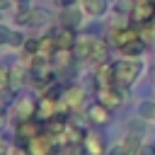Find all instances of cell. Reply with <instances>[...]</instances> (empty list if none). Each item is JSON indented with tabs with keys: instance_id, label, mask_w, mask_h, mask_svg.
I'll return each mask as SVG.
<instances>
[{
	"instance_id": "1",
	"label": "cell",
	"mask_w": 155,
	"mask_h": 155,
	"mask_svg": "<svg viewBox=\"0 0 155 155\" xmlns=\"http://www.w3.org/2000/svg\"><path fill=\"white\" fill-rule=\"evenodd\" d=\"M145 63L140 58H121L114 61V80L119 87H131L140 75H143Z\"/></svg>"
},
{
	"instance_id": "2",
	"label": "cell",
	"mask_w": 155,
	"mask_h": 155,
	"mask_svg": "<svg viewBox=\"0 0 155 155\" xmlns=\"http://www.w3.org/2000/svg\"><path fill=\"white\" fill-rule=\"evenodd\" d=\"M24 145H27L29 155H51V153H56L61 148L58 145V138L51 136V133H46V131H41L39 136H34L31 140H27Z\"/></svg>"
},
{
	"instance_id": "3",
	"label": "cell",
	"mask_w": 155,
	"mask_h": 155,
	"mask_svg": "<svg viewBox=\"0 0 155 155\" xmlns=\"http://www.w3.org/2000/svg\"><path fill=\"white\" fill-rule=\"evenodd\" d=\"M97 94V102L104 104L107 109H116L121 102H124V94H126V87H119V85H107V87H97L94 90Z\"/></svg>"
},
{
	"instance_id": "4",
	"label": "cell",
	"mask_w": 155,
	"mask_h": 155,
	"mask_svg": "<svg viewBox=\"0 0 155 155\" xmlns=\"http://www.w3.org/2000/svg\"><path fill=\"white\" fill-rule=\"evenodd\" d=\"M138 36H140L138 27H133V24H124V27H114V29L109 31V44L116 46V48L121 51L126 44H131V41L138 39Z\"/></svg>"
},
{
	"instance_id": "5",
	"label": "cell",
	"mask_w": 155,
	"mask_h": 155,
	"mask_svg": "<svg viewBox=\"0 0 155 155\" xmlns=\"http://www.w3.org/2000/svg\"><path fill=\"white\" fill-rule=\"evenodd\" d=\"M155 19V2L153 0H138V5L131 12V24L133 27H143L148 22Z\"/></svg>"
},
{
	"instance_id": "6",
	"label": "cell",
	"mask_w": 155,
	"mask_h": 155,
	"mask_svg": "<svg viewBox=\"0 0 155 155\" xmlns=\"http://www.w3.org/2000/svg\"><path fill=\"white\" fill-rule=\"evenodd\" d=\"M56 116H61V114H58V99L41 94V97L36 99V119H39L41 124H46V121H51V119H56Z\"/></svg>"
},
{
	"instance_id": "7",
	"label": "cell",
	"mask_w": 155,
	"mask_h": 155,
	"mask_svg": "<svg viewBox=\"0 0 155 155\" xmlns=\"http://www.w3.org/2000/svg\"><path fill=\"white\" fill-rule=\"evenodd\" d=\"M44 131V126H41V121L39 119H27V121H17V126H15V136H17V140H31L34 136H39Z\"/></svg>"
},
{
	"instance_id": "8",
	"label": "cell",
	"mask_w": 155,
	"mask_h": 155,
	"mask_svg": "<svg viewBox=\"0 0 155 155\" xmlns=\"http://www.w3.org/2000/svg\"><path fill=\"white\" fill-rule=\"evenodd\" d=\"M15 119L17 121L36 119V99L34 97H19L15 102Z\"/></svg>"
},
{
	"instance_id": "9",
	"label": "cell",
	"mask_w": 155,
	"mask_h": 155,
	"mask_svg": "<svg viewBox=\"0 0 155 155\" xmlns=\"http://www.w3.org/2000/svg\"><path fill=\"white\" fill-rule=\"evenodd\" d=\"M82 97H85L82 87H78V85H70V87H65V90H63V94H61V102L65 104L68 114H73L75 109H80V104H82Z\"/></svg>"
},
{
	"instance_id": "10",
	"label": "cell",
	"mask_w": 155,
	"mask_h": 155,
	"mask_svg": "<svg viewBox=\"0 0 155 155\" xmlns=\"http://www.w3.org/2000/svg\"><path fill=\"white\" fill-rule=\"evenodd\" d=\"M80 148H82V155H104L107 153V145H104L102 136H97V133H85V138L80 140Z\"/></svg>"
},
{
	"instance_id": "11",
	"label": "cell",
	"mask_w": 155,
	"mask_h": 155,
	"mask_svg": "<svg viewBox=\"0 0 155 155\" xmlns=\"http://www.w3.org/2000/svg\"><path fill=\"white\" fill-rule=\"evenodd\" d=\"M53 36H56L58 51H75V44H78V31H75V29H70V27H61Z\"/></svg>"
},
{
	"instance_id": "12",
	"label": "cell",
	"mask_w": 155,
	"mask_h": 155,
	"mask_svg": "<svg viewBox=\"0 0 155 155\" xmlns=\"http://www.w3.org/2000/svg\"><path fill=\"white\" fill-rule=\"evenodd\" d=\"M82 17H85V12H82V7H78V5L63 7V10H61V24H63V27L78 29V27L82 24Z\"/></svg>"
},
{
	"instance_id": "13",
	"label": "cell",
	"mask_w": 155,
	"mask_h": 155,
	"mask_svg": "<svg viewBox=\"0 0 155 155\" xmlns=\"http://www.w3.org/2000/svg\"><path fill=\"white\" fill-rule=\"evenodd\" d=\"M58 53V44H56V36L53 34H46L39 39V53L36 58H44V61H51L53 63V56Z\"/></svg>"
},
{
	"instance_id": "14",
	"label": "cell",
	"mask_w": 155,
	"mask_h": 155,
	"mask_svg": "<svg viewBox=\"0 0 155 155\" xmlns=\"http://www.w3.org/2000/svg\"><path fill=\"white\" fill-rule=\"evenodd\" d=\"M92 48H94V36H78V44H75V61H82V63H90L92 58Z\"/></svg>"
},
{
	"instance_id": "15",
	"label": "cell",
	"mask_w": 155,
	"mask_h": 155,
	"mask_svg": "<svg viewBox=\"0 0 155 155\" xmlns=\"http://www.w3.org/2000/svg\"><path fill=\"white\" fill-rule=\"evenodd\" d=\"M80 7H82V12H85L87 17L99 19V17L107 15V10H109V0H80Z\"/></svg>"
},
{
	"instance_id": "16",
	"label": "cell",
	"mask_w": 155,
	"mask_h": 155,
	"mask_svg": "<svg viewBox=\"0 0 155 155\" xmlns=\"http://www.w3.org/2000/svg\"><path fill=\"white\" fill-rule=\"evenodd\" d=\"M94 80H97V87L116 85V80H114V61L97 65V68H94Z\"/></svg>"
},
{
	"instance_id": "17",
	"label": "cell",
	"mask_w": 155,
	"mask_h": 155,
	"mask_svg": "<svg viewBox=\"0 0 155 155\" xmlns=\"http://www.w3.org/2000/svg\"><path fill=\"white\" fill-rule=\"evenodd\" d=\"M87 119H90L92 124H97V126H104V124H109V119H111V109H107L104 104L94 102V104L87 107Z\"/></svg>"
},
{
	"instance_id": "18",
	"label": "cell",
	"mask_w": 155,
	"mask_h": 155,
	"mask_svg": "<svg viewBox=\"0 0 155 155\" xmlns=\"http://www.w3.org/2000/svg\"><path fill=\"white\" fill-rule=\"evenodd\" d=\"M109 48H111V44L107 39H94V48H92L90 63H94V68L102 65V63H109Z\"/></svg>"
},
{
	"instance_id": "19",
	"label": "cell",
	"mask_w": 155,
	"mask_h": 155,
	"mask_svg": "<svg viewBox=\"0 0 155 155\" xmlns=\"http://www.w3.org/2000/svg\"><path fill=\"white\" fill-rule=\"evenodd\" d=\"M121 150L124 153H128V155H138V150H140V145H143V140H140V136H136V133H126L124 138H121Z\"/></svg>"
},
{
	"instance_id": "20",
	"label": "cell",
	"mask_w": 155,
	"mask_h": 155,
	"mask_svg": "<svg viewBox=\"0 0 155 155\" xmlns=\"http://www.w3.org/2000/svg\"><path fill=\"white\" fill-rule=\"evenodd\" d=\"M143 51H145V41L138 36V39H133L131 44H126L124 48H121V53H124V58H140L143 56Z\"/></svg>"
},
{
	"instance_id": "21",
	"label": "cell",
	"mask_w": 155,
	"mask_h": 155,
	"mask_svg": "<svg viewBox=\"0 0 155 155\" xmlns=\"http://www.w3.org/2000/svg\"><path fill=\"white\" fill-rule=\"evenodd\" d=\"M51 19V15L44 7H31V17H29V27H46Z\"/></svg>"
},
{
	"instance_id": "22",
	"label": "cell",
	"mask_w": 155,
	"mask_h": 155,
	"mask_svg": "<svg viewBox=\"0 0 155 155\" xmlns=\"http://www.w3.org/2000/svg\"><path fill=\"white\" fill-rule=\"evenodd\" d=\"M73 61H75V53H73V51H58V53L53 56V65H56L58 70L68 68V65H70Z\"/></svg>"
},
{
	"instance_id": "23",
	"label": "cell",
	"mask_w": 155,
	"mask_h": 155,
	"mask_svg": "<svg viewBox=\"0 0 155 155\" xmlns=\"http://www.w3.org/2000/svg\"><path fill=\"white\" fill-rule=\"evenodd\" d=\"M136 114L140 119H145V121H153L155 119V102H140L136 107Z\"/></svg>"
},
{
	"instance_id": "24",
	"label": "cell",
	"mask_w": 155,
	"mask_h": 155,
	"mask_svg": "<svg viewBox=\"0 0 155 155\" xmlns=\"http://www.w3.org/2000/svg\"><path fill=\"white\" fill-rule=\"evenodd\" d=\"M27 73H29V70H22L19 65H15V68H12V73H10V87H12V90H17V87L24 82V75H27Z\"/></svg>"
},
{
	"instance_id": "25",
	"label": "cell",
	"mask_w": 155,
	"mask_h": 155,
	"mask_svg": "<svg viewBox=\"0 0 155 155\" xmlns=\"http://www.w3.org/2000/svg\"><path fill=\"white\" fill-rule=\"evenodd\" d=\"M138 5V0H116V12H121V15H128L131 17V12H133V7Z\"/></svg>"
},
{
	"instance_id": "26",
	"label": "cell",
	"mask_w": 155,
	"mask_h": 155,
	"mask_svg": "<svg viewBox=\"0 0 155 155\" xmlns=\"http://www.w3.org/2000/svg\"><path fill=\"white\" fill-rule=\"evenodd\" d=\"M10 73H12V68L5 65V63H0V90L10 87Z\"/></svg>"
},
{
	"instance_id": "27",
	"label": "cell",
	"mask_w": 155,
	"mask_h": 155,
	"mask_svg": "<svg viewBox=\"0 0 155 155\" xmlns=\"http://www.w3.org/2000/svg\"><path fill=\"white\" fill-rule=\"evenodd\" d=\"M24 41L27 36L22 31H12V39H10V48H24Z\"/></svg>"
},
{
	"instance_id": "28",
	"label": "cell",
	"mask_w": 155,
	"mask_h": 155,
	"mask_svg": "<svg viewBox=\"0 0 155 155\" xmlns=\"http://www.w3.org/2000/svg\"><path fill=\"white\" fill-rule=\"evenodd\" d=\"M5 155H29V150H27V145L10 143V145H7V150H5Z\"/></svg>"
},
{
	"instance_id": "29",
	"label": "cell",
	"mask_w": 155,
	"mask_h": 155,
	"mask_svg": "<svg viewBox=\"0 0 155 155\" xmlns=\"http://www.w3.org/2000/svg\"><path fill=\"white\" fill-rule=\"evenodd\" d=\"M12 31L7 24H0V46H10V39H12Z\"/></svg>"
},
{
	"instance_id": "30",
	"label": "cell",
	"mask_w": 155,
	"mask_h": 155,
	"mask_svg": "<svg viewBox=\"0 0 155 155\" xmlns=\"http://www.w3.org/2000/svg\"><path fill=\"white\" fill-rule=\"evenodd\" d=\"M24 51L29 53V58H34L39 53V39H27L24 41Z\"/></svg>"
},
{
	"instance_id": "31",
	"label": "cell",
	"mask_w": 155,
	"mask_h": 155,
	"mask_svg": "<svg viewBox=\"0 0 155 155\" xmlns=\"http://www.w3.org/2000/svg\"><path fill=\"white\" fill-rule=\"evenodd\" d=\"M138 155H155V143H150V140H143V145H140Z\"/></svg>"
},
{
	"instance_id": "32",
	"label": "cell",
	"mask_w": 155,
	"mask_h": 155,
	"mask_svg": "<svg viewBox=\"0 0 155 155\" xmlns=\"http://www.w3.org/2000/svg\"><path fill=\"white\" fill-rule=\"evenodd\" d=\"M56 2L61 5V10H63V7H73V5H78L75 0H56Z\"/></svg>"
},
{
	"instance_id": "33",
	"label": "cell",
	"mask_w": 155,
	"mask_h": 155,
	"mask_svg": "<svg viewBox=\"0 0 155 155\" xmlns=\"http://www.w3.org/2000/svg\"><path fill=\"white\" fill-rule=\"evenodd\" d=\"M111 155H128V153H124V150H121V145H119V148H114V150H111Z\"/></svg>"
},
{
	"instance_id": "34",
	"label": "cell",
	"mask_w": 155,
	"mask_h": 155,
	"mask_svg": "<svg viewBox=\"0 0 155 155\" xmlns=\"http://www.w3.org/2000/svg\"><path fill=\"white\" fill-rule=\"evenodd\" d=\"M7 7H10V0H0V12L7 10Z\"/></svg>"
},
{
	"instance_id": "35",
	"label": "cell",
	"mask_w": 155,
	"mask_h": 155,
	"mask_svg": "<svg viewBox=\"0 0 155 155\" xmlns=\"http://www.w3.org/2000/svg\"><path fill=\"white\" fill-rule=\"evenodd\" d=\"M5 150H7V145L2 143V138H0V155H5Z\"/></svg>"
},
{
	"instance_id": "36",
	"label": "cell",
	"mask_w": 155,
	"mask_h": 155,
	"mask_svg": "<svg viewBox=\"0 0 155 155\" xmlns=\"http://www.w3.org/2000/svg\"><path fill=\"white\" fill-rule=\"evenodd\" d=\"M2 119H5V107L0 104V121H2Z\"/></svg>"
},
{
	"instance_id": "37",
	"label": "cell",
	"mask_w": 155,
	"mask_h": 155,
	"mask_svg": "<svg viewBox=\"0 0 155 155\" xmlns=\"http://www.w3.org/2000/svg\"><path fill=\"white\" fill-rule=\"evenodd\" d=\"M51 155H63V153H61V148H58V150H56V153H51Z\"/></svg>"
},
{
	"instance_id": "38",
	"label": "cell",
	"mask_w": 155,
	"mask_h": 155,
	"mask_svg": "<svg viewBox=\"0 0 155 155\" xmlns=\"http://www.w3.org/2000/svg\"><path fill=\"white\" fill-rule=\"evenodd\" d=\"M153 121H155V119H153Z\"/></svg>"
}]
</instances>
